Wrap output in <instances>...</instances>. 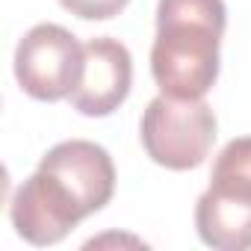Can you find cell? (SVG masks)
I'll list each match as a JSON object with an SVG mask.
<instances>
[{
	"label": "cell",
	"mask_w": 251,
	"mask_h": 251,
	"mask_svg": "<svg viewBox=\"0 0 251 251\" xmlns=\"http://www.w3.org/2000/svg\"><path fill=\"white\" fill-rule=\"evenodd\" d=\"M195 230L216 251L251 248V136L230 139L210 172V186L195 204Z\"/></svg>",
	"instance_id": "cell-3"
},
{
	"label": "cell",
	"mask_w": 251,
	"mask_h": 251,
	"mask_svg": "<svg viewBox=\"0 0 251 251\" xmlns=\"http://www.w3.org/2000/svg\"><path fill=\"white\" fill-rule=\"evenodd\" d=\"M115 192V166L106 148L89 139L53 145L18 186L9 219L30 245H56L86 216L103 210Z\"/></svg>",
	"instance_id": "cell-1"
},
{
	"label": "cell",
	"mask_w": 251,
	"mask_h": 251,
	"mask_svg": "<svg viewBox=\"0 0 251 251\" xmlns=\"http://www.w3.org/2000/svg\"><path fill=\"white\" fill-rule=\"evenodd\" d=\"M130 0H59V6L83 21H109L124 12Z\"/></svg>",
	"instance_id": "cell-7"
},
{
	"label": "cell",
	"mask_w": 251,
	"mask_h": 251,
	"mask_svg": "<svg viewBox=\"0 0 251 251\" xmlns=\"http://www.w3.org/2000/svg\"><path fill=\"white\" fill-rule=\"evenodd\" d=\"M225 24V0H160L151 74L163 95L192 100L216 86Z\"/></svg>",
	"instance_id": "cell-2"
},
{
	"label": "cell",
	"mask_w": 251,
	"mask_h": 251,
	"mask_svg": "<svg viewBox=\"0 0 251 251\" xmlns=\"http://www.w3.org/2000/svg\"><path fill=\"white\" fill-rule=\"evenodd\" d=\"M83 71V45L59 24H36L15 48L18 86L36 100H62Z\"/></svg>",
	"instance_id": "cell-5"
},
{
	"label": "cell",
	"mask_w": 251,
	"mask_h": 251,
	"mask_svg": "<svg viewBox=\"0 0 251 251\" xmlns=\"http://www.w3.org/2000/svg\"><path fill=\"white\" fill-rule=\"evenodd\" d=\"M133 56L118 39L95 36L83 45V71L68 100L77 112L103 118L112 115L130 95Z\"/></svg>",
	"instance_id": "cell-6"
},
{
	"label": "cell",
	"mask_w": 251,
	"mask_h": 251,
	"mask_svg": "<svg viewBox=\"0 0 251 251\" xmlns=\"http://www.w3.org/2000/svg\"><path fill=\"white\" fill-rule=\"evenodd\" d=\"M145 154L172 172L198 169L216 142V112L201 98H154L139 124Z\"/></svg>",
	"instance_id": "cell-4"
}]
</instances>
